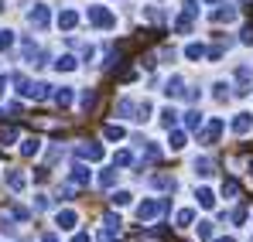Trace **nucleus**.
<instances>
[{"mask_svg": "<svg viewBox=\"0 0 253 242\" xmlns=\"http://www.w3.org/2000/svg\"><path fill=\"white\" fill-rule=\"evenodd\" d=\"M89 24H96V28H103V31H113V28H117V17H113L110 7L92 3V7H89Z\"/></svg>", "mask_w": 253, "mask_h": 242, "instance_id": "f257e3e1", "label": "nucleus"}, {"mask_svg": "<svg viewBox=\"0 0 253 242\" xmlns=\"http://www.w3.org/2000/svg\"><path fill=\"white\" fill-rule=\"evenodd\" d=\"M168 208V202H158V198H147V202H140V208H137V218L140 222H154L161 211Z\"/></svg>", "mask_w": 253, "mask_h": 242, "instance_id": "f03ea898", "label": "nucleus"}, {"mask_svg": "<svg viewBox=\"0 0 253 242\" xmlns=\"http://www.w3.org/2000/svg\"><path fill=\"white\" fill-rule=\"evenodd\" d=\"M28 24H31V28H38V31H44V28L51 24V10H48L44 3H35V7L28 10Z\"/></svg>", "mask_w": 253, "mask_h": 242, "instance_id": "7ed1b4c3", "label": "nucleus"}, {"mask_svg": "<svg viewBox=\"0 0 253 242\" xmlns=\"http://www.w3.org/2000/svg\"><path fill=\"white\" fill-rule=\"evenodd\" d=\"M21 96H28V99H35V103H42V99L51 96V85H48V82H28Z\"/></svg>", "mask_w": 253, "mask_h": 242, "instance_id": "20e7f679", "label": "nucleus"}, {"mask_svg": "<svg viewBox=\"0 0 253 242\" xmlns=\"http://www.w3.org/2000/svg\"><path fill=\"white\" fill-rule=\"evenodd\" d=\"M229 130H233L236 137H247V133L253 130V113H236L233 123H229Z\"/></svg>", "mask_w": 253, "mask_h": 242, "instance_id": "39448f33", "label": "nucleus"}, {"mask_svg": "<svg viewBox=\"0 0 253 242\" xmlns=\"http://www.w3.org/2000/svg\"><path fill=\"white\" fill-rule=\"evenodd\" d=\"M222 130H226V123H222L219 116H215V120H209V123H206V130H202V137H199V140L212 147V143L219 140V133H222Z\"/></svg>", "mask_w": 253, "mask_h": 242, "instance_id": "423d86ee", "label": "nucleus"}, {"mask_svg": "<svg viewBox=\"0 0 253 242\" xmlns=\"http://www.w3.org/2000/svg\"><path fill=\"white\" fill-rule=\"evenodd\" d=\"M76 154H79L83 161H103V147H99V143H79Z\"/></svg>", "mask_w": 253, "mask_h": 242, "instance_id": "0eeeda50", "label": "nucleus"}, {"mask_svg": "<svg viewBox=\"0 0 253 242\" xmlns=\"http://www.w3.org/2000/svg\"><path fill=\"white\" fill-rule=\"evenodd\" d=\"M212 21H215V24H233V21H236V7H233V3H219V10L212 14Z\"/></svg>", "mask_w": 253, "mask_h": 242, "instance_id": "6e6552de", "label": "nucleus"}, {"mask_svg": "<svg viewBox=\"0 0 253 242\" xmlns=\"http://www.w3.org/2000/svg\"><path fill=\"white\" fill-rule=\"evenodd\" d=\"M250 75H253V69H250V65H240V69H236V82H240L236 96H247V92H250Z\"/></svg>", "mask_w": 253, "mask_h": 242, "instance_id": "1a4fd4ad", "label": "nucleus"}, {"mask_svg": "<svg viewBox=\"0 0 253 242\" xmlns=\"http://www.w3.org/2000/svg\"><path fill=\"white\" fill-rule=\"evenodd\" d=\"M55 225H58V229H76V225H79V215H76L72 208H65V211L55 215Z\"/></svg>", "mask_w": 253, "mask_h": 242, "instance_id": "9d476101", "label": "nucleus"}, {"mask_svg": "<svg viewBox=\"0 0 253 242\" xmlns=\"http://www.w3.org/2000/svg\"><path fill=\"white\" fill-rule=\"evenodd\" d=\"M69 181H72V184H79V188H85V184H89V167H85V164H76V167H72V174H69Z\"/></svg>", "mask_w": 253, "mask_h": 242, "instance_id": "9b49d317", "label": "nucleus"}, {"mask_svg": "<svg viewBox=\"0 0 253 242\" xmlns=\"http://www.w3.org/2000/svg\"><path fill=\"white\" fill-rule=\"evenodd\" d=\"M165 92H168V99H178V96L185 92V79H181V75H171L168 85H165Z\"/></svg>", "mask_w": 253, "mask_h": 242, "instance_id": "f8f14e48", "label": "nucleus"}, {"mask_svg": "<svg viewBox=\"0 0 253 242\" xmlns=\"http://www.w3.org/2000/svg\"><path fill=\"white\" fill-rule=\"evenodd\" d=\"M76 24H79V14H76V10H62V14H58V28H62V31H72Z\"/></svg>", "mask_w": 253, "mask_h": 242, "instance_id": "ddd939ff", "label": "nucleus"}, {"mask_svg": "<svg viewBox=\"0 0 253 242\" xmlns=\"http://www.w3.org/2000/svg\"><path fill=\"white\" fill-rule=\"evenodd\" d=\"M103 137L117 143V140H124V137H126V130L120 126V123H106V126H103Z\"/></svg>", "mask_w": 253, "mask_h": 242, "instance_id": "4468645a", "label": "nucleus"}, {"mask_svg": "<svg viewBox=\"0 0 253 242\" xmlns=\"http://www.w3.org/2000/svg\"><path fill=\"white\" fill-rule=\"evenodd\" d=\"M151 184H154V188H161V191H174V188H178V181L168 177V174H154V177H151Z\"/></svg>", "mask_w": 253, "mask_h": 242, "instance_id": "2eb2a0df", "label": "nucleus"}, {"mask_svg": "<svg viewBox=\"0 0 253 242\" xmlns=\"http://www.w3.org/2000/svg\"><path fill=\"white\" fill-rule=\"evenodd\" d=\"M38 150H42V140H38V137H28V140L21 143V157H35Z\"/></svg>", "mask_w": 253, "mask_h": 242, "instance_id": "dca6fc26", "label": "nucleus"}, {"mask_svg": "<svg viewBox=\"0 0 253 242\" xmlns=\"http://www.w3.org/2000/svg\"><path fill=\"white\" fill-rule=\"evenodd\" d=\"M24 184H28V181H24L21 171H7V188H10V191H24Z\"/></svg>", "mask_w": 253, "mask_h": 242, "instance_id": "f3484780", "label": "nucleus"}, {"mask_svg": "<svg viewBox=\"0 0 253 242\" xmlns=\"http://www.w3.org/2000/svg\"><path fill=\"white\" fill-rule=\"evenodd\" d=\"M55 69H58V72H76L79 62H76V55H62V58L55 62Z\"/></svg>", "mask_w": 253, "mask_h": 242, "instance_id": "a211bd4d", "label": "nucleus"}, {"mask_svg": "<svg viewBox=\"0 0 253 242\" xmlns=\"http://www.w3.org/2000/svg\"><path fill=\"white\" fill-rule=\"evenodd\" d=\"M212 171H215V164H212L209 157H195V174H199V177H209Z\"/></svg>", "mask_w": 253, "mask_h": 242, "instance_id": "6ab92c4d", "label": "nucleus"}, {"mask_svg": "<svg viewBox=\"0 0 253 242\" xmlns=\"http://www.w3.org/2000/svg\"><path fill=\"white\" fill-rule=\"evenodd\" d=\"M185 58H192V62H199V58H206V44H185Z\"/></svg>", "mask_w": 253, "mask_h": 242, "instance_id": "aec40b11", "label": "nucleus"}, {"mask_svg": "<svg viewBox=\"0 0 253 242\" xmlns=\"http://www.w3.org/2000/svg\"><path fill=\"white\" fill-rule=\"evenodd\" d=\"M72 99H76V92H72L69 85H62V89L55 92V103H58V106H72Z\"/></svg>", "mask_w": 253, "mask_h": 242, "instance_id": "412c9836", "label": "nucleus"}, {"mask_svg": "<svg viewBox=\"0 0 253 242\" xmlns=\"http://www.w3.org/2000/svg\"><path fill=\"white\" fill-rule=\"evenodd\" d=\"M14 143H17V130L14 126H3L0 130V147H14Z\"/></svg>", "mask_w": 253, "mask_h": 242, "instance_id": "4be33fe9", "label": "nucleus"}, {"mask_svg": "<svg viewBox=\"0 0 253 242\" xmlns=\"http://www.w3.org/2000/svg\"><path fill=\"white\" fill-rule=\"evenodd\" d=\"M199 126H202V113L199 109H188L185 113V130H199Z\"/></svg>", "mask_w": 253, "mask_h": 242, "instance_id": "5701e85b", "label": "nucleus"}, {"mask_svg": "<svg viewBox=\"0 0 253 242\" xmlns=\"http://www.w3.org/2000/svg\"><path fill=\"white\" fill-rule=\"evenodd\" d=\"M168 143H171V150H185V143H188V137H185L181 130H174V133L168 137Z\"/></svg>", "mask_w": 253, "mask_h": 242, "instance_id": "b1692460", "label": "nucleus"}, {"mask_svg": "<svg viewBox=\"0 0 253 242\" xmlns=\"http://www.w3.org/2000/svg\"><path fill=\"white\" fill-rule=\"evenodd\" d=\"M195 198H199L202 208H215V195H212L209 188H199V195H195Z\"/></svg>", "mask_w": 253, "mask_h": 242, "instance_id": "393cba45", "label": "nucleus"}, {"mask_svg": "<svg viewBox=\"0 0 253 242\" xmlns=\"http://www.w3.org/2000/svg\"><path fill=\"white\" fill-rule=\"evenodd\" d=\"M117 184V171L110 167V171H99V188H113Z\"/></svg>", "mask_w": 253, "mask_h": 242, "instance_id": "a878e982", "label": "nucleus"}, {"mask_svg": "<svg viewBox=\"0 0 253 242\" xmlns=\"http://www.w3.org/2000/svg\"><path fill=\"white\" fill-rule=\"evenodd\" d=\"M222 195L236 198V195H240V181H236V177H226V181H222Z\"/></svg>", "mask_w": 253, "mask_h": 242, "instance_id": "bb28decb", "label": "nucleus"}, {"mask_svg": "<svg viewBox=\"0 0 253 242\" xmlns=\"http://www.w3.org/2000/svg\"><path fill=\"white\" fill-rule=\"evenodd\" d=\"M103 222H106V232H113V236H117V232H120V225H124V222H120V215H113V211H106V218H103Z\"/></svg>", "mask_w": 253, "mask_h": 242, "instance_id": "cd10ccee", "label": "nucleus"}, {"mask_svg": "<svg viewBox=\"0 0 253 242\" xmlns=\"http://www.w3.org/2000/svg\"><path fill=\"white\" fill-rule=\"evenodd\" d=\"M113 164H117V167H130V164H133V154H130V150H117Z\"/></svg>", "mask_w": 253, "mask_h": 242, "instance_id": "c85d7f7f", "label": "nucleus"}, {"mask_svg": "<svg viewBox=\"0 0 253 242\" xmlns=\"http://www.w3.org/2000/svg\"><path fill=\"white\" fill-rule=\"evenodd\" d=\"M117 113H120V116H133V113H137V106H133L130 99H120V103H117Z\"/></svg>", "mask_w": 253, "mask_h": 242, "instance_id": "c756f323", "label": "nucleus"}, {"mask_svg": "<svg viewBox=\"0 0 253 242\" xmlns=\"http://www.w3.org/2000/svg\"><path fill=\"white\" fill-rule=\"evenodd\" d=\"M144 17H147L151 24H161V21H165V10H158V7H147V10H144Z\"/></svg>", "mask_w": 253, "mask_h": 242, "instance_id": "7c9ffc66", "label": "nucleus"}, {"mask_svg": "<svg viewBox=\"0 0 253 242\" xmlns=\"http://www.w3.org/2000/svg\"><path fill=\"white\" fill-rule=\"evenodd\" d=\"M174 31H178V35H188V31H192V17H185V14H181V17L174 21Z\"/></svg>", "mask_w": 253, "mask_h": 242, "instance_id": "2f4dec72", "label": "nucleus"}, {"mask_svg": "<svg viewBox=\"0 0 253 242\" xmlns=\"http://www.w3.org/2000/svg\"><path fill=\"white\" fill-rule=\"evenodd\" d=\"M192 218H195V211H192V208H181V211L174 215V222H178V225H192Z\"/></svg>", "mask_w": 253, "mask_h": 242, "instance_id": "473e14b6", "label": "nucleus"}, {"mask_svg": "<svg viewBox=\"0 0 253 242\" xmlns=\"http://www.w3.org/2000/svg\"><path fill=\"white\" fill-rule=\"evenodd\" d=\"M144 161H147V164L161 161V150H158V147H154V143H147V147H144Z\"/></svg>", "mask_w": 253, "mask_h": 242, "instance_id": "72a5a7b5", "label": "nucleus"}, {"mask_svg": "<svg viewBox=\"0 0 253 242\" xmlns=\"http://www.w3.org/2000/svg\"><path fill=\"white\" fill-rule=\"evenodd\" d=\"M181 14L195 21V17H199V0H185V10H181Z\"/></svg>", "mask_w": 253, "mask_h": 242, "instance_id": "f704fd0d", "label": "nucleus"}, {"mask_svg": "<svg viewBox=\"0 0 253 242\" xmlns=\"http://www.w3.org/2000/svg\"><path fill=\"white\" fill-rule=\"evenodd\" d=\"M14 44V31H0V51H10Z\"/></svg>", "mask_w": 253, "mask_h": 242, "instance_id": "c9c22d12", "label": "nucleus"}, {"mask_svg": "<svg viewBox=\"0 0 253 242\" xmlns=\"http://www.w3.org/2000/svg\"><path fill=\"white\" fill-rule=\"evenodd\" d=\"M161 123H165V126H168V130H171V126L178 123V113H174V109H171V106H168V109L161 113Z\"/></svg>", "mask_w": 253, "mask_h": 242, "instance_id": "e433bc0d", "label": "nucleus"}, {"mask_svg": "<svg viewBox=\"0 0 253 242\" xmlns=\"http://www.w3.org/2000/svg\"><path fill=\"white\" fill-rule=\"evenodd\" d=\"M212 96H215L219 103H222V99H229V85H226V82H215V92H212Z\"/></svg>", "mask_w": 253, "mask_h": 242, "instance_id": "4c0bfd02", "label": "nucleus"}, {"mask_svg": "<svg viewBox=\"0 0 253 242\" xmlns=\"http://www.w3.org/2000/svg\"><path fill=\"white\" fill-rule=\"evenodd\" d=\"M92 106H96V92L85 89V92H83V109H92Z\"/></svg>", "mask_w": 253, "mask_h": 242, "instance_id": "58836bf2", "label": "nucleus"}, {"mask_svg": "<svg viewBox=\"0 0 253 242\" xmlns=\"http://www.w3.org/2000/svg\"><path fill=\"white\" fill-rule=\"evenodd\" d=\"M199 239H212V222H199Z\"/></svg>", "mask_w": 253, "mask_h": 242, "instance_id": "ea45409f", "label": "nucleus"}, {"mask_svg": "<svg viewBox=\"0 0 253 242\" xmlns=\"http://www.w3.org/2000/svg\"><path fill=\"white\" fill-rule=\"evenodd\" d=\"M10 211H14V218H17V222H28V218H31V211H28V208H21V205H14Z\"/></svg>", "mask_w": 253, "mask_h": 242, "instance_id": "a19ab883", "label": "nucleus"}, {"mask_svg": "<svg viewBox=\"0 0 253 242\" xmlns=\"http://www.w3.org/2000/svg\"><path fill=\"white\" fill-rule=\"evenodd\" d=\"M110 202H113V205H120V208H124V205H130V191H117V195H113Z\"/></svg>", "mask_w": 253, "mask_h": 242, "instance_id": "79ce46f5", "label": "nucleus"}, {"mask_svg": "<svg viewBox=\"0 0 253 242\" xmlns=\"http://www.w3.org/2000/svg\"><path fill=\"white\" fill-rule=\"evenodd\" d=\"M0 232H3V236H14V222L3 218V215H0Z\"/></svg>", "mask_w": 253, "mask_h": 242, "instance_id": "37998d69", "label": "nucleus"}, {"mask_svg": "<svg viewBox=\"0 0 253 242\" xmlns=\"http://www.w3.org/2000/svg\"><path fill=\"white\" fill-rule=\"evenodd\" d=\"M233 222H236V225H243V222H247V208H243V205L233 211Z\"/></svg>", "mask_w": 253, "mask_h": 242, "instance_id": "c03bdc74", "label": "nucleus"}, {"mask_svg": "<svg viewBox=\"0 0 253 242\" xmlns=\"http://www.w3.org/2000/svg\"><path fill=\"white\" fill-rule=\"evenodd\" d=\"M240 41H243V44H253V24H247V28H243V35H240Z\"/></svg>", "mask_w": 253, "mask_h": 242, "instance_id": "a18cd8bd", "label": "nucleus"}, {"mask_svg": "<svg viewBox=\"0 0 253 242\" xmlns=\"http://www.w3.org/2000/svg\"><path fill=\"white\" fill-rule=\"evenodd\" d=\"M48 205H51V202H48V198H44V195H38V202H35V211H44V208H48Z\"/></svg>", "mask_w": 253, "mask_h": 242, "instance_id": "49530a36", "label": "nucleus"}, {"mask_svg": "<svg viewBox=\"0 0 253 242\" xmlns=\"http://www.w3.org/2000/svg\"><path fill=\"white\" fill-rule=\"evenodd\" d=\"M185 96H188V103H199V96H202V89H188Z\"/></svg>", "mask_w": 253, "mask_h": 242, "instance_id": "de8ad7c7", "label": "nucleus"}, {"mask_svg": "<svg viewBox=\"0 0 253 242\" xmlns=\"http://www.w3.org/2000/svg\"><path fill=\"white\" fill-rule=\"evenodd\" d=\"M7 113H10V116H17V113H24V106H21V103H10V106H7Z\"/></svg>", "mask_w": 253, "mask_h": 242, "instance_id": "09e8293b", "label": "nucleus"}, {"mask_svg": "<svg viewBox=\"0 0 253 242\" xmlns=\"http://www.w3.org/2000/svg\"><path fill=\"white\" fill-rule=\"evenodd\" d=\"M7 92V75H0V96Z\"/></svg>", "mask_w": 253, "mask_h": 242, "instance_id": "8fccbe9b", "label": "nucleus"}, {"mask_svg": "<svg viewBox=\"0 0 253 242\" xmlns=\"http://www.w3.org/2000/svg\"><path fill=\"white\" fill-rule=\"evenodd\" d=\"M72 242H89V236H85V232H79V236H76Z\"/></svg>", "mask_w": 253, "mask_h": 242, "instance_id": "3c124183", "label": "nucleus"}, {"mask_svg": "<svg viewBox=\"0 0 253 242\" xmlns=\"http://www.w3.org/2000/svg\"><path fill=\"white\" fill-rule=\"evenodd\" d=\"M42 242H58V239H55V236H44V239Z\"/></svg>", "mask_w": 253, "mask_h": 242, "instance_id": "603ef678", "label": "nucleus"}, {"mask_svg": "<svg viewBox=\"0 0 253 242\" xmlns=\"http://www.w3.org/2000/svg\"><path fill=\"white\" fill-rule=\"evenodd\" d=\"M206 3H222V0H206Z\"/></svg>", "mask_w": 253, "mask_h": 242, "instance_id": "864d4df0", "label": "nucleus"}, {"mask_svg": "<svg viewBox=\"0 0 253 242\" xmlns=\"http://www.w3.org/2000/svg\"><path fill=\"white\" fill-rule=\"evenodd\" d=\"M215 242H233V239H215Z\"/></svg>", "mask_w": 253, "mask_h": 242, "instance_id": "5fc2aeb1", "label": "nucleus"}]
</instances>
